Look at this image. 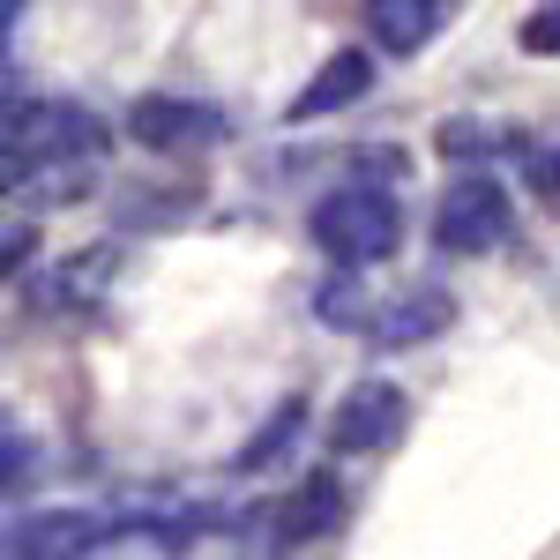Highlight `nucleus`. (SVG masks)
I'll use <instances>...</instances> for the list:
<instances>
[{"mask_svg": "<svg viewBox=\"0 0 560 560\" xmlns=\"http://www.w3.org/2000/svg\"><path fill=\"white\" fill-rule=\"evenodd\" d=\"M105 150V120L83 105H38L23 97L0 120V173H52L68 158H97Z\"/></svg>", "mask_w": 560, "mask_h": 560, "instance_id": "nucleus-2", "label": "nucleus"}, {"mask_svg": "<svg viewBox=\"0 0 560 560\" xmlns=\"http://www.w3.org/2000/svg\"><path fill=\"white\" fill-rule=\"evenodd\" d=\"M523 52H538V60H560V0H538L530 15H523Z\"/></svg>", "mask_w": 560, "mask_h": 560, "instance_id": "nucleus-16", "label": "nucleus"}, {"mask_svg": "<svg viewBox=\"0 0 560 560\" xmlns=\"http://www.w3.org/2000/svg\"><path fill=\"white\" fill-rule=\"evenodd\" d=\"M448 8L456 0H366V31H374L382 52H419L448 23Z\"/></svg>", "mask_w": 560, "mask_h": 560, "instance_id": "nucleus-9", "label": "nucleus"}, {"mask_svg": "<svg viewBox=\"0 0 560 560\" xmlns=\"http://www.w3.org/2000/svg\"><path fill=\"white\" fill-rule=\"evenodd\" d=\"M433 150H441V158H456V165H486V158H501V150H530V142L509 135L501 120H441Z\"/></svg>", "mask_w": 560, "mask_h": 560, "instance_id": "nucleus-12", "label": "nucleus"}, {"mask_svg": "<svg viewBox=\"0 0 560 560\" xmlns=\"http://www.w3.org/2000/svg\"><path fill=\"white\" fill-rule=\"evenodd\" d=\"M366 90H374V60H366L359 45H345V52H329V60L314 68V83H306L300 97H292V113H284V120H292V128H306V120L351 113V105H359Z\"/></svg>", "mask_w": 560, "mask_h": 560, "instance_id": "nucleus-8", "label": "nucleus"}, {"mask_svg": "<svg viewBox=\"0 0 560 560\" xmlns=\"http://www.w3.org/2000/svg\"><path fill=\"white\" fill-rule=\"evenodd\" d=\"M105 546V523L83 509H45L0 530V560H90Z\"/></svg>", "mask_w": 560, "mask_h": 560, "instance_id": "nucleus-6", "label": "nucleus"}, {"mask_svg": "<svg viewBox=\"0 0 560 560\" xmlns=\"http://www.w3.org/2000/svg\"><path fill=\"white\" fill-rule=\"evenodd\" d=\"M38 471H45V456H38V441H31V427L15 411H0V501H23L38 486Z\"/></svg>", "mask_w": 560, "mask_h": 560, "instance_id": "nucleus-14", "label": "nucleus"}, {"mask_svg": "<svg viewBox=\"0 0 560 560\" xmlns=\"http://www.w3.org/2000/svg\"><path fill=\"white\" fill-rule=\"evenodd\" d=\"M31 255H38V232H8V247H0V284H8V277H23Z\"/></svg>", "mask_w": 560, "mask_h": 560, "instance_id": "nucleus-17", "label": "nucleus"}, {"mask_svg": "<svg viewBox=\"0 0 560 560\" xmlns=\"http://www.w3.org/2000/svg\"><path fill=\"white\" fill-rule=\"evenodd\" d=\"M300 419H306V404H300V396H284V404H277V411H269V419L255 427V441H240L232 471H240V478H255L261 464H277V456H284V441L300 433Z\"/></svg>", "mask_w": 560, "mask_h": 560, "instance_id": "nucleus-15", "label": "nucleus"}, {"mask_svg": "<svg viewBox=\"0 0 560 560\" xmlns=\"http://www.w3.org/2000/svg\"><path fill=\"white\" fill-rule=\"evenodd\" d=\"M411 419V396L396 382H351L337 396V411H329V448H345V456H374L388 448L396 433Z\"/></svg>", "mask_w": 560, "mask_h": 560, "instance_id": "nucleus-5", "label": "nucleus"}, {"mask_svg": "<svg viewBox=\"0 0 560 560\" xmlns=\"http://www.w3.org/2000/svg\"><path fill=\"white\" fill-rule=\"evenodd\" d=\"M23 8H31V0H0V52H8V31L23 23Z\"/></svg>", "mask_w": 560, "mask_h": 560, "instance_id": "nucleus-18", "label": "nucleus"}, {"mask_svg": "<svg viewBox=\"0 0 560 560\" xmlns=\"http://www.w3.org/2000/svg\"><path fill=\"white\" fill-rule=\"evenodd\" d=\"M345 523V478L337 471H306L284 501H277V538L284 546H322Z\"/></svg>", "mask_w": 560, "mask_h": 560, "instance_id": "nucleus-7", "label": "nucleus"}, {"mask_svg": "<svg viewBox=\"0 0 560 560\" xmlns=\"http://www.w3.org/2000/svg\"><path fill=\"white\" fill-rule=\"evenodd\" d=\"M509 232H516V210H509V187H501V179L493 173L448 179V195H441V210H433V240H441L448 255H493Z\"/></svg>", "mask_w": 560, "mask_h": 560, "instance_id": "nucleus-3", "label": "nucleus"}, {"mask_svg": "<svg viewBox=\"0 0 560 560\" xmlns=\"http://www.w3.org/2000/svg\"><path fill=\"white\" fill-rule=\"evenodd\" d=\"M113 277H120V240H97V247L68 255L52 277H45V306H97Z\"/></svg>", "mask_w": 560, "mask_h": 560, "instance_id": "nucleus-11", "label": "nucleus"}, {"mask_svg": "<svg viewBox=\"0 0 560 560\" xmlns=\"http://www.w3.org/2000/svg\"><path fill=\"white\" fill-rule=\"evenodd\" d=\"M128 135L142 142V150H165V158H195V150H217L224 135H232V120L217 113V105H202V97H135L128 105Z\"/></svg>", "mask_w": 560, "mask_h": 560, "instance_id": "nucleus-4", "label": "nucleus"}, {"mask_svg": "<svg viewBox=\"0 0 560 560\" xmlns=\"http://www.w3.org/2000/svg\"><path fill=\"white\" fill-rule=\"evenodd\" d=\"M314 314L329 322V329H374V314H382V300L366 292V277L359 269H337L322 292H314Z\"/></svg>", "mask_w": 560, "mask_h": 560, "instance_id": "nucleus-13", "label": "nucleus"}, {"mask_svg": "<svg viewBox=\"0 0 560 560\" xmlns=\"http://www.w3.org/2000/svg\"><path fill=\"white\" fill-rule=\"evenodd\" d=\"M306 240L337 261V269H374V261H388L404 247V210H396L388 187H359V179H351V187H337V195L314 202Z\"/></svg>", "mask_w": 560, "mask_h": 560, "instance_id": "nucleus-1", "label": "nucleus"}, {"mask_svg": "<svg viewBox=\"0 0 560 560\" xmlns=\"http://www.w3.org/2000/svg\"><path fill=\"white\" fill-rule=\"evenodd\" d=\"M456 322V300L441 292V284H419V292H396V300L374 314V337L382 345H427Z\"/></svg>", "mask_w": 560, "mask_h": 560, "instance_id": "nucleus-10", "label": "nucleus"}]
</instances>
